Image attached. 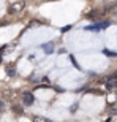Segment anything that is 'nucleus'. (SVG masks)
<instances>
[{
  "label": "nucleus",
  "instance_id": "7",
  "mask_svg": "<svg viewBox=\"0 0 117 122\" xmlns=\"http://www.w3.org/2000/svg\"><path fill=\"white\" fill-rule=\"evenodd\" d=\"M2 95H3V98H11V91H8V89H5L3 92H2Z\"/></svg>",
  "mask_w": 117,
  "mask_h": 122
},
{
  "label": "nucleus",
  "instance_id": "6",
  "mask_svg": "<svg viewBox=\"0 0 117 122\" xmlns=\"http://www.w3.org/2000/svg\"><path fill=\"white\" fill-rule=\"evenodd\" d=\"M13 111L16 114H22L24 111H22V108H21V106H19V105H13Z\"/></svg>",
  "mask_w": 117,
  "mask_h": 122
},
{
  "label": "nucleus",
  "instance_id": "1",
  "mask_svg": "<svg viewBox=\"0 0 117 122\" xmlns=\"http://www.w3.org/2000/svg\"><path fill=\"white\" fill-rule=\"evenodd\" d=\"M24 6H25V3L24 2H21V0H18V2H11L8 6V13L10 14H16V13H21L24 10Z\"/></svg>",
  "mask_w": 117,
  "mask_h": 122
},
{
  "label": "nucleus",
  "instance_id": "5",
  "mask_svg": "<svg viewBox=\"0 0 117 122\" xmlns=\"http://www.w3.org/2000/svg\"><path fill=\"white\" fill-rule=\"evenodd\" d=\"M114 103H117V95L114 94L108 95V105H114Z\"/></svg>",
  "mask_w": 117,
  "mask_h": 122
},
{
  "label": "nucleus",
  "instance_id": "8",
  "mask_svg": "<svg viewBox=\"0 0 117 122\" xmlns=\"http://www.w3.org/2000/svg\"><path fill=\"white\" fill-rule=\"evenodd\" d=\"M0 109H3V102H0Z\"/></svg>",
  "mask_w": 117,
  "mask_h": 122
},
{
  "label": "nucleus",
  "instance_id": "4",
  "mask_svg": "<svg viewBox=\"0 0 117 122\" xmlns=\"http://www.w3.org/2000/svg\"><path fill=\"white\" fill-rule=\"evenodd\" d=\"M33 122H52V121L48 119V117H43V116H35V117H33Z\"/></svg>",
  "mask_w": 117,
  "mask_h": 122
},
{
  "label": "nucleus",
  "instance_id": "2",
  "mask_svg": "<svg viewBox=\"0 0 117 122\" xmlns=\"http://www.w3.org/2000/svg\"><path fill=\"white\" fill-rule=\"evenodd\" d=\"M22 100H24V105H27V106H30V105L33 103V95H32L30 92H24V95H22Z\"/></svg>",
  "mask_w": 117,
  "mask_h": 122
},
{
  "label": "nucleus",
  "instance_id": "3",
  "mask_svg": "<svg viewBox=\"0 0 117 122\" xmlns=\"http://www.w3.org/2000/svg\"><path fill=\"white\" fill-rule=\"evenodd\" d=\"M106 86H108V89H116V87H117V76H116V75L111 76V78H108Z\"/></svg>",
  "mask_w": 117,
  "mask_h": 122
},
{
  "label": "nucleus",
  "instance_id": "9",
  "mask_svg": "<svg viewBox=\"0 0 117 122\" xmlns=\"http://www.w3.org/2000/svg\"><path fill=\"white\" fill-rule=\"evenodd\" d=\"M0 62H2V57H0Z\"/></svg>",
  "mask_w": 117,
  "mask_h": 122
}]
</instances>
